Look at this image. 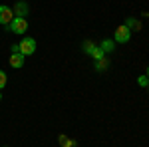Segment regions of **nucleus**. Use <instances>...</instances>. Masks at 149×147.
Segmentation results:
<instances>
[{
    "label": "nucleus",
    "instance_id": "nucleus-11",
    "mask_svg": "<svg viewBox=\"0 0 149 147\" xmlns=\"http://www.w3.org/2000/svg\"><path fill=\"white\" fill-rule=\"evenodd\" d=\"M105 70H107V58L97 60V62H95V72H105Z\"/></svg>",
    "mask_w": 149,
    "mask_h": 147
},
{
    "label": "nucleus",
    "instance_id": "nucleus-3",
    "mask_svg": "<svg viewBox=\"0 0 149 147\" xmlns=\"http://www.w3.org/2000/svg\"><path fill=\"white\" fill-rule=\"evenodd\" d=\"M20 46V54L22 56H32L36 52V40L34 38H24L22 42H18Z\"/></svg>",
    "mask_w": 149,
    "mask_h": 147
},
{
    "label": "nucleus",
    "instance_id": "nucleus-17",
    "mask_svg": "<svg viewBox=\"0 0 149 147\" xmlns=\"http://www.w3.org/2000/svg\"><path fill=\"white\" fill-rule=\"evenodd\" d=\"M0 102H2V93H0Z\"/></svg>",
    "mask_w": 149,
    "mask_h": 147
},
{
    "label": "nucleus",
    "instance_id": "nucleus-16",
    "mask_svg": "<svg viewBox=\"0 0 149 147\" xmlns=\"http://www.w3.org/2000/svg\"><path fill=\"white\" fill-rule=\"evenodd\" d=\"M145 76H147V78H149V66H147V70H145Z\"/></svg>",
    "mask_w": 149,
    "mask_h": 147
},
{
    "label": "nucleus",
    "instance_id": "nucleus-9",
    "mask_svg": "<svg viewBox=\"0 0 149 147\" xmlns=\"http://www.w3.org/2000/svg\"><path fill=\"white\" fill-rule=\"evenodd\" d=\"M90 56H92L93 60L97 62V60H103V56H105V54H103V50L100 48V46H93V50L90 52Z\"/></svg>",
    "mask_w": 149,
    "mask_h": 147
},
{
    "label": "nucleus",
    "instance_id": "nucleus-13",
    "mask_svg": "<svg viewBox=\"0 0 149 147\" xmlns=\"http://www.w3.org/2000/svg\"><path fill=\"white\" fill-rule=\"evenodd\" d=\"M137 84L141 86V88H147V86H149V78L143 74V76H139V78H137Z\"/></svg>",
    "mask_w": 149,
    "mask_h": 147
},
{
    "label": "nucleus",
    "instance_id": "nucleus-15",
    "mask_svg": "<svg viewBox=\"0 0 149 147\" xmlns=\"http://www.w3.org/2000/svg\"><path fill=\"white\" fill-rule=\"evenodd\" d=\"M10 52H12V54H18V52H20V46H18V44H12L10 46Z\"/></svg>",
    "mask_w": 149,
    "mask_h": 147
},
{
    "label": "nucleus",
    "instance_id": "nucleus-1",
    "mask_svg": "<svg viewBox=\"0 0 149 147\" xmlns=\"http://www.w3.org/2000/svg\"><path fill=\"white\" fill-rule=\"evenodd\" d=\"M129 38H131V30L127 28L125 24H123V26H117V28H115L113 42H117V44H127V42H129Z\"/></svg>",
    "mask_w": 149,
    "mask_h": 147
},
{
    "label": "nucleus",
    "instance_id": "nucleus-19",
    "mask_svg": "<svg viewBox=\"0 0 149 147\" xmlns=\"http://www.w3.org/2000/svg\"><path fill=\"white\" fill-rule=\"evenodd\" d=\"M4 147H8V145H4Z\"/></svg>",
    "mask_w": 149,
    "mask_h": 147
},
{
    "label": "nucleus",
    "instance_id": "nucleus-5",
    "mask_svg": "<svg viewBox=\"0 0 149 147\" xmlns=\"http://www.w3.org/2000/svg\"><path fill=\"white\" fill-rule=\"evenodd\" d=\"M14 16H18V18H26V14L30 12V8H28V4L24 2V0H18L16 4H14Z\"/></svg>",
    "mask_w": 149,
    "mask_h": 147
},
{
    "label": "nucleus",
    "instance_id": "nucleus-18",
    "mask_svg": "<svg viewBox=\"0 0 149 147\" xmlns=\"http://www.w3.org/2000/svg\"><path fill=\"white\" fill-rule=\"evenodd\" d=\"M147 93H149V86H147Z\"/></svg>",
    "mask_w": 149,
    "mask_h": 147
},
{
    "label": "nucleus",
    "instance_id": "nucleus-12",
    "mask_svg": "<svg viewBox=\"0 0 149 147\" xmlns=\"http://www.w3.org/2000/svg\"><path fill=\"white\" fill-rule=\"evenodd\" d=\"M93 42H90V40H86V42H84V46H81V50H84V52H86V54H90V52H92L93 50Z\"/></svg>",
    "mask_w": 149,
    "mask_h": 147
},
{
    "label": "nucleus",
    "instance_id": "nucleus-8",
    "mask_svg": "<svg viewBox=\"0 0 149 147\" xmlns=\"http://www.w3.org/2000/svg\"><path fill=\"white\" fill-rule=\"evenodd\" d=\"M100 48L103 50V54H109V52H113V48H115V44L111 42V40H103L102 44H100Z\"/></svg>",
    "mask_w": 149,
    "mask_h": 147
},
{
    "label": "nucleus",
    "instance_id": "nucleus-2",
    "mask_svg": "<svg viewBox=\"0 0 149 147\" xmlns=\"http://www.w3.org/2000/svg\"><path fill=\"white\" fill-rule=\"evenodd\" d=\"M8 30L14 32V34H24V32L28 30V22H26V18H18V16H14V20L10 22Z\"/></svg>",
    "mask_w": 149,
    "mask_h": 147
},
{
    "label": "nucleus",
    "instance_id": "nucleus-7",
    "mask_svg": "<svg viewBox=\"0 0 149 147\" xmlns=\"http://www.w3.org/2000/svg\"><path fill=\"white\" fill-rule=\"evenodd\" d=\"M58 143H60V147H76V145H78L74 139H70V137H68V135H64V133L58 137Z\"/></svg>",
    "mask_w": 149,
    "mask_h": 147
},
{
    "label": "nucleus",
    "instance_id": "nucleus-6",
    "mask_svg": "<svg viewBox=\"0 0 149 147\" xmlns=\"http://www.w3.org/2000/svg\"><path fill=\"white\" fill-rule=\"evenodd\" d=\"M24 58H26V56H22L20 52H18V54H12V56H10V66L14 70L22 68V66H24Z\"/></svg>",
    "mask_w": 149,
    "mask_h": 147
},
{
    "label": "nucleus",
    "instance_id": "nucleus-14",
    "mask_svg": "<svg viewBox=\"0 0 149 147\" xmlns=\"http://www.w3.org/2000/svg\"><path fill=\"white\" fill-rule=\"evenodd\" d=\"M6 82H8V78H6V72H2V70H0V90L6 86Z\"/></svg>",
    "mask_w": 149,
    "mask_h": 147
},
{
    "label": "nucleus",
    "instance_id": "nucleus-4",
    "mask_svg": "<svg viewBox=\"0 0 149 147\" xmlns=\"http://www.w3.org/2000/svg\"><path fill=\"white\" fill-rule=\"evenodd\" d=\"M14 20V10L6 4H0V26H10Z\"/></svg>",
    "mask_w": 149,
    "mask_h": 147
},
{
    "label": "nucleus",
    "instance_id": "nucleus-10",
    "mask_svg": "<svg viewBox=\"0 0 149 147\" xmlns=\"http://www.w3.org/2000/svg\"><path fill=\"white\" fill-rule=\"evenodd\" d=\"M125 26L129 28V30H141V22H139V20H135V18H127V20H125Z\"/></svg>",
    "mask_w": 149,
    "mask_h": 147
}]
</instances>
